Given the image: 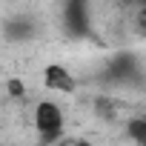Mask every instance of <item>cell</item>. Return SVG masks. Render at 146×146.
<instances>
[{
  "label": "cell",
  "mask_w": 146,
  "mask_h": 146,
  "mask_svg": "<svg viewBox=\"0 0 146 146\" xmlns=\"http://www.w3.org/2000/svg\"><path fill=\"white\" fill-rule=\"evenodd\" d=\"M63 26L72 35H86V29H89V6H86V0H69L66 3Z\"/></svg>",
  "instance_id": "obj_3"
},
{
  "label": "cell",
  "mask_w": 146,
  "mask_h": 146,
  "mask_svg": "<svg viewBox=\"0 0 146 146\" xmlns=\"http://www.w3.org/2000/svg\"><path fill=\"white\" fill-rule=\"evenodd\" d=\"M43 83H46V89H52V92H57V95H72V92H78V78L69 72V66H63V63H49L46 69H43Z\"/></svg>",
  "instance_id": "obj_2"
},
{
  "label": "cell",
  "mask_w": 146,
  "mask_h": 146,
  "mask_svg": "<svg viewBox=\"0 0 146 146\" xmlns=\"http://www.w3.org/2000/svg\"><path fill=\"white\" fill-rule=\"evenodd\" d=\"M32 123H35V135L40 146H54L63 132H66V115L63 106L54 100H37L35 112H32Z\"/></svg>",
  "instance_id": "obj_1"
},
{
  "label": "cell",
  "mask_w": 146,
  "mask_h": 146,
  "mask_svg": "<svg viewBox=\"0 0 146 146\" xmlns=\"http://www.w3.org/2000/svg\"><path fill=\"white\" fill-rule=\"evenodd\" d=\"M63 146H95L92 140H86V137H78V140H69V143H63Z\"/></svg>",
  "instance_id": "obj_4"
}]
</instances>
